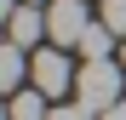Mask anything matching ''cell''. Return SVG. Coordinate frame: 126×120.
Here are the masks:
<instances>
[{"mask_svg":"<svg viewBox=\"0 0 126 120\" xmlns=\"http://www.w3.org/2000/svg\"><path fill=\"white\" fill-rule=\"evenodd\" d=\"M120 80H126V69L115 63V57H92V63H80V74H75V103L86 114L115 109L120 103Z\"/></svg>","mask_w":126,"mask_h":120,"instance_id":"cell-1","label":"cell"},{"mask_svg":"<svg viewBox=\"0 0 126 120\" xmlns=\"http://www.w3.org/2000/svg\"><path fill=\"white\" fill-rule=\"evenodd\" d=\"M86 29H92L86 0H52V6H46V34H52V46H80Z\"/></svg>","mask_w":126,"mask_h":120,"instance_id":"cell-2","label":"cell"},{"mask_svg":"<svg viewBox=\"0 0 126 120\" xmlns=\"http://www.w3.org/2000/svg\"><path fill=\"white\" fill-rule=\"evenodd\" d=\"M34 92H46V97H63V92H75V69H69V57H63V46H40L34 52Z\"/></svg>","mask_w":126,"mask_h":120,"instance_id":"cell-3","label":"cell"},{"mask_svg":"<svg viewBox=\"0 0 126 120\" xmlns=\"http://www.w3.org/2000/svg\"><path fill=\"white\" fill-rule=\"evenodd\" d=\"M6 29H12L17 46H34V40H46V12H40V6H17L6 17Z\"/></svg>","mask_w":126,"mask_h":120,"instance_id":"cell-4","label":"cell"},{"mask_svg":"<svg viewBox=\"0 0 126 120\" xmlns=\"http://www.w3.org/2000/svg\"><path fill=\"white\" fill-rule=\"evenodd\" d=\"M29 46H17V40H6V52H0V86L6 92H23V74L34 69V57H23Z\"/></svg>","mask_w":126,"mask_h":120,"instance_id":"cell-5","label":"cell"},{"mask_svg":"<svg viewBox=\"0 0 126 120\" xmlns=\"http://www.w3.org/2000/svg\"><path fill=\"white\" fill-rule=\"evenodd\" d=\"M52 114V97L46 92H12V114L6 120H46Z\"/></svg>","mask_w":126,"mask_h":120,"instance_id":"cell-6","label":"cell"},{"mask_svg":"<svg viewBox=\"0 0 126 120\" xmlns=\"http://www.w3.org/2000/svg\"><path fill=\"white\" fill-rule=\"evenodd\" d=\"M109 46H115V29L97 17V23L86 29V40H80V52H86V63H92V57H109Z\"/></svg>","mask_w":126,"mask_h":120,"instance_id":"cell-7","label":"cell"},{"mask_svg":"<svg viewBox=\"0 0 126 120\" xmlns=\"http://www.w3.org/2000/svg\"><path fill=\"white\" fill-rule=\"evenodd\" d=\"M103 23L115 34H126V0H103Z\"/></svg>","mask_w":126,"mask_h":120,"instance_id":"cell-8","label":"cell"},{"mask_svg":"<svg viewBox=\"0 0 126 120\" xmlns=\"http://www.w3.org/2000/svg\"><path fill=\"white\" fill-rule=\"evenodd\" d=\"M46 120H92V114L80 109V103H52V114H46Z\"/></svg>","mask_w":126,"mask_h":120,"instance_id":"cell-9","label":"cell"},{"mask_svg":"<svg viewBox=\"0 0 126 120\" xmlns=\"http://www.w3.org/2000/svg\"><path fill=\"white\" fill-rule=\"evenodd\" d=\"M97 120H126V103H115V109H103Z\"/></svg>","mask_w":126,"mask_h":120,"instance_id":"cell-10","label":"cell"},{"mask_svg":"<svg viewBox=\"0 0 126 120\" xmlns=\"http://www.w3.org/2000/svg\"><path fill=\"white\" fill-rule=\"evenodd\" d=\"M120 69H126V46H120Z\"/></svg>","mask_w":126,"mask_h":120,"instance_id":"cell-11","label":"cell"},{"mask_svg":"<svg viewBox=\"0 0 126 120\" xmlns=\"http://www.w3.org/2000/svg\"><path fill=\"white\" fill-rule=\"evenodd\" d=\"M29 6H40V0H29Z\"/></svg>","mask_w":126,"mask_h":120,"instance_id":"cell-12","label":"cell"}]
</instances>
